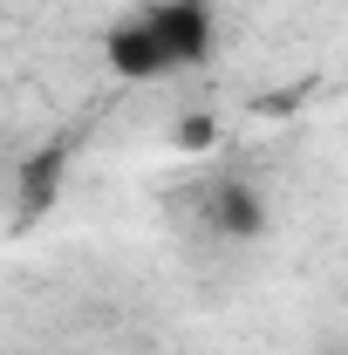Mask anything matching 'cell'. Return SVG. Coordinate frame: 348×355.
Here are the masks:
<instances>
[{
  "instance_id": "1",
  "label": "cell",
  "mask_w": 348,
  "mask_h": 355,
  "mask_svg": "<svg viewBox=\"0 0 348 355\" xmlns=\"http://www.w3.org/2000/svg\"><path fill=\"white\" fill-rule=\"evenodd\" d=\"M218 48V14L212 0H137L103 28V62L123 83H171L205 69Z\"/></svg>"
},
{
  "instance_id": "2",
  "label": "cell",
  "mask_w": 348,
  "mask_h": 355,
  "mask_svg": "<svg viewBox=\"0 0 348 355\" xmlns=\"http://www.w3.org/2000/svg\"><path fill=\"white\" fill-rule=\"evenodd\" d=\"M205 219H212L225 239H253L266 225V205H260V191H246V184L232 178V184H212V191H205Z\"/></svg>"
}]
</instances>
